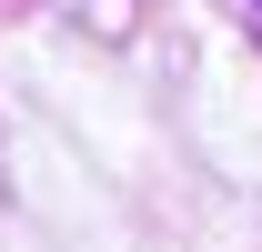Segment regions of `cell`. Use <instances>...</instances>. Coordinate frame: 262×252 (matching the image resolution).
<instances>
[{
	"label": "cell",
	"instance_id": "1",
	"mask_svg": "<svg viewBox=\"0 0 262 252\" xmlns=\"http://www.w3.org/2000/svg\"><path fill=\"white\" fill-rule=\"evenodd\" d=\"M232 10H252V20H262V0H232Z\"/></svg>",
	"mask_w": 262,
	"mask_h": 252
}]
</instances>
